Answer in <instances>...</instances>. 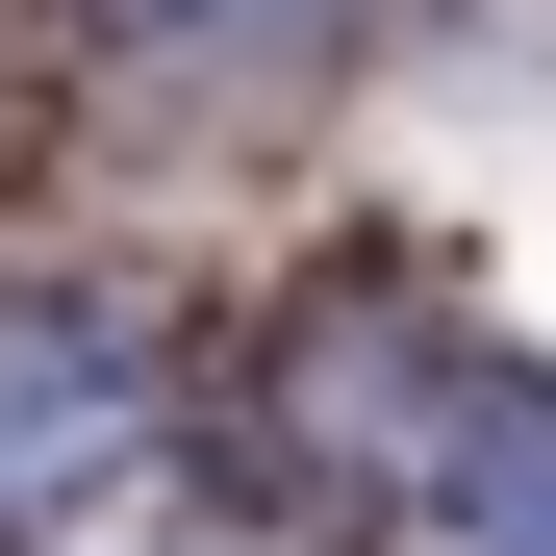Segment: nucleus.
Instances as JSON below:
<instances>
[{"mask_svg":"<svg viewBox=\"0 0 556 556\" xmlns=\"http://www.w3.org/2000/svg\"><path fill=\"white\" fill-rule=\"evenodd\" d=\"M102 26H253V0H102Z\"/></svg>","mask_w":556,"mask_h":556,"instance_id":"nucleus-3","label":"nucleus"},{"mask_svg":"<svg viewBox=\"0 0 556 556\" xmlns=\"http://www.w3.org/2000/svg\"><path fill=\"white\" fill-rule=\"evenodd\" d=\"M405 556H556V380H481L405 430Z\"/></svg>","mask_w":556,"mask_h":556,"instance_id":"nucleus-2","label":"nucleus"},{"mask_svg":"<svg viewBox=\"0 0 556 556\" xmlns=\"http://www.w3.org/2000/svg\"><path fill=\"white\" fill-rule=\"evenodd\" d=\"M127 430H152V329L127 304H0V531L127 481Z\"/></svg>","mask_w":556,"mask_h":556,"instance_id":"nucleus-1","label":"nucleus"}]
</instances>
